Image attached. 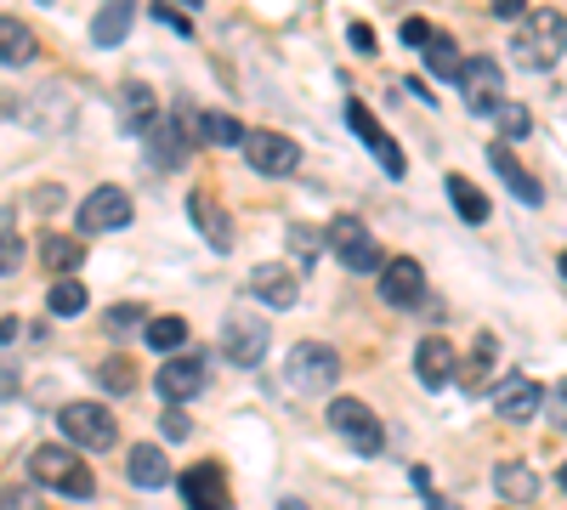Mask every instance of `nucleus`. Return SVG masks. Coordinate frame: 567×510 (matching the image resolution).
<instances>
[{
    "label": "nucleus",
    "mask_w": 567,
    "mask_h": 510,
    "mask_svg": "<svg viewBox=\"0 0 567 510\" xmlns=\"http://www.w3.org/2000/svg\"><path fill=\"white\" fill-rule=\"evenodd\" d=\"M29 477L52 493H69V499H91V488H97L91 459H80V448H69V443H40L29 454Z\"/></svg>",
    "instance_id": "obj_1"
},
{
    "label": "nucleus",
    "mask_w": 567,
    "mask_h": 510,
    "mask_svg": "<svg viewBox=\"0 0 567 510\" xmlns=\"http://www.w3.org/2000/svg\"><path fill=\"white\" fill-rule=\"evenodd\" d=\"M511 52H516L523 69H550L567 52V18L550 12V7L528 12L523 23H516V34H511Z\"/></svg>",
    "instance_id": "obj_2"
},
{
    "label": "nucleus",
    "mask_w": 567,
    "mask_h": 510,
    "mask_svg": "<svg viewBox=\"0 0 567 510\" xmlns=\"http://www.w3.org/2000/svg\"><path fill=\"white\" fill-rule=\"evenodd\" d=\"M58 426H63L69 448H85V454H103V448H114V437H120L114 414H109L103 403H69V408L58 414Z\"/></svg>",
    "instance_id": "obj_3"
},
{
    "label": "nucleus",
    "mask_w": 567,
    "mask_h": 510,
    "mask_svg": "<svg viewBox=\"0 0 567 510\" xmlns=\"http://www.w3.org/2000/svg\"><path fill=\"white\" fill-rule=\"evenodd\" d=\"M329 431H336L352 454H381V420H374V408L369 403H358V397H336V403H329Z\"/></svg>",
    "instance_id": "obj_4"
},
{
    "label": "nucleus",
    "mask_w": 567,
    "mask_h": 510,
    "mask_svg": "<svg viewBox=\"0 0 567 510\" xmlns=\"http://www.w3.org/2000/svg\"><path fill=\"white\" fill-rule=\"evenodd\" d=\"M323 244H329V250L341 256V267H347V272H381V267H386L381 244L369 239V227H363L358 216H336V221H329Z\"/></svg>",
    "instance_id": "obj_5"
},
{
    "label": "nucleus",
    "mask_w": 567,
    "mask_h": 510,
    "mask_svg": "<svg viewBox=\"0 0 567 510\" xmlns=\"http://www.w3.org/2000/svg\"><path fill=\"white\" fill-rule=\"evenodd\" d=\"M454 80H460V97H465L471 114H499L505 108V74H499L494 58H465Z\"/></svg>",
    "instance_id": "obj_6"
},
{
    "label": "nucleus",
    "mask_w": 567,
    "mask_h": 510,
    "mask_svg": "<svg viewBox=\"0 0 567 510\" xmlns=\"http://www.w3.org/2000/svg\"><path fill=\"white\" fill-rule=\"evenodd\" d=\"M341 381V352L323 346V341H301L290 352V386L296 392H329Z\"/></svg>",
    "instance_id": "obj_7"
},
{
    "label": "nucleus",
    "mask_w": 567,
    "mask_h": 510,
    "mask_svg": "<svg viewBox=\"0 0 567 510\" xmlns=\"http://www.w3.org/2000/svg\"><path fill=\"white\" fill-rule=\"evenodd\" d=\"M221 352L239 363V368H256L267 357V323L256 312H227L221 323Z\"/></svg>",
    "instance_id": "obj_8"
},
{
    "label": "nucleus",
    "mask_w": 567,
    "mask_h": 510,
    "mask_svg": "<svg viewBox=\"0 0 567 510\" xmlns=\"http://www.w3.org/2000/svg\"><path fill=\"white\" fill-rule=\"evenodd\" d=\"M245 159H250L261 176H290V170L301 165V148H296L284 131H245Z\"/></svg>",
    "instance_id": "obj_9"
},
{
    "label": "nucleus",
    "mask_w": 567,
    "mask_h": 510,
    "mask_svg": "<svg viewBox=\"0 0 567 510\" xmlns=\"http://www.w3.org/2000/svg\"><path fill=\"white\" fill-rule=\"evenodd\" d=\"M131 221V194L125 188H91V199L80 205V233H120Z\"/></svg>",
    "instance_id": "obj_10"
},
{
    "label": "nucleus",
    "mask_w": 567,
    "mask_h": 510,
    "mask_svg": "<svg viewBox=\"0 0 567 510\" xmlns=\"http://www.w3.org/2000/svg\"><path fill=\"white\" fill-rule=\"evenodd\" d=\"M347 119H352V131L363 136V148L374 154V165H381L386 176H403V170H409V159H403V148L392 143V136H386V125H381V119H374V114H369L363 103H347Z\"/></svg>",
    "instance_id": "obj_11"
},
{
    "label": "nucleus",
    "mask_w": 567,
    "mask_h": 510,
    "mask_svg": "<svg viewBox=\"0 0 567 510\" xmlns=\"http://www.w3.org/2000/svg\"><path fill=\"white\" fill-rule=\"evenodd\" d=\"M420 295H425L420 261L414 256H386V267H381V301L386 306H414Z\"/></svg>",
    "instance_id": "obj_12"
},
{
    "label": "nucleus",
    "mask_w": 567,
    "mask_h": 510,
    "mask_svg": "<svg viewBox=\"0 0 567 510\" xmlns=\"http://www.w3.org/2000/svg\"><path fill=\"white\" fill-rule=\"evenodd\" d=\"M187 510H227V471L221 466H194L182 477Z\"/></svg>",
    "instance_id": "obj_13"
},
{
    "label": "nucleus",
    "mask_w": 567,
    "mask_h": 510,
    "mask_svg": "<svg viewBox=\"0 0 567 510\" xmlns=\"http://www.w3.org/2000/svg\"><path fill=\"white\" fill-rule=\"evenodd\" d=\"M454 368H460V357H454V346L443 341V335H425L420 341V352H414V375H420V386H449L454 381Z\"/></svg>",
    "instance_id": "obj_14"
},
{
    "label": "nucleus",
    "mask_w": 567,
    "mask_h": 510,
    "mask_svg": "<svg viewBox=\"0 0 567 510\" xmlns=\"http://www.w3.org/2000/svg\"><path fill=\"white\" fill-rule=\"evenodd\" d=\"M488 165L499 170V181H505V188L523 199V205H545V188L534 181V170H523V159L511 154V143H494V148H488Z\"/></svg>",
    "instance_id": "obj_15"
},
{
    "label": "nucleus",
    "mask_w": 567,
    "mask_h": 510,
    "mask_svg": "<svg viewBox=\"0 0 567 510\" xmlns=\"http://www.w3.org/2000/svg\"><path fill=\"white\" fill-rule=\"evenodd\" d=\"M187 210H194V227L205 233V244H210V250H233V221H227V210L216 205V194H210V188H194Z\"/></svg>",
    "instance_id": "obj_16"
},
{
    "label": "nucleus",
    "mask_w": 567,
    "mask_h": 510,
    "mask_svg": "<svg viewBox=\"0 0 567 510\" xmlns=\"http://www.w3.org/2000/svg\"><path fill=\"white\" fill-rule=\"evenodd\" d=\"M250 295H256L261 306L284 312V306H296L301 284H296V272H290V267H256V272H250Z\"/></svg>",
    "instance_id": "obj_17"
},
{
    "label": "nucleus",
    "mask_w": 567,
    "mask_h": 510,
    "mask_svg": "<svg viewBox=\"0 0 567 510\" xmlns=\"http://www.w3.org/2000/svg\"><path fill=\"white\" fill-rule=\"evenodd\" d=\"M142 136H148V159H154L159 170H176V165L187 159V131H182V119H154Z\"/></svg>",
    "instance_id": "obj_18"
},
{
    "label": "nucleus",
    "mask_w": 567,
    "mask_h": 510,
    "mask_svg": "<svg viewBox=\"0 0 567 510\" xmlns=\"http://www.w3.org/2000/svg\"><path fill=\"white\" fill-rule=\"evenodd\" d=\"M159 392H165L171 403L199 397V392H205V363H199V357H171V363L159 368Z\"/></svg>",
    "instance_id": "obj_19"
},
{
    "label": "nucleus",
    "mask_w": 567,
    "mask_h": 510,
    "mask_svg": "<svg viewBox=\"0 0 567 510\" xmlns=\"http://www.w3.org/2000/svg\"><path fill=\"white\" fill-rule=\"evenodd\" d=\"M539 408H545V392H539L528 375H511V381L499 386V414H505V420L523 426V420H534Z\"/></svg>",
    "instance_id": "obj_20"
},
{
    "label": "nucleus",
    "mask_w": 567,
    "mask_h": 510,
    "mask_svg": "<svg viewBox=\"0 0 567 510\" xmlns=\"http://www.w3.org/2000/svg\"><path fill=\"white\" fill-rule=\"evenodd\" d=\"M125 477H131L136 488H165V482H171V459H165V448H154V443L131 448V459H125Z\"/></svg>",
    "instance_id": "obj_21"
},
{
    "label": "nucleus",
    "mask_w": 567,
    "mask_h": 510,
    "mask_svg": "<svg viewBox=\"0 0 567 510\" xmlns=\"http://www.w3.org/2000/svg\"><path fill=\"white\" fill-rule=\"evenodd\" d=\"M34 52H40L34 29H29L23 18H0V63L23 69V63H34Z\"/></svg>",
    "instance_id": "obj_22"
},
{
    "label": "nucleus",
    "mask_w": 567,
    "mask_h": 510,
    "mask_svg": "<svg viewBox=\"0 0 567 510\" xmlns=\"http://www.w3.org/2000/svg\"><path fill=\"white\" fill-rule=\"evenodd\" d=\"M494 488H499L511 504H534V493H539V477L523 466V459H499V466H494Z\"/></svg>",
    "instance_id": "obj_23"
},
{
    "label": "nucleus",
    "mask_w": 567,
    "mask_h": 510,
    "mask_svg": "<svg viewBox=\"0 0 567 510\" xmlns=\"http://www.w3.org/2000/svg\"><path fill=\"white\" fill-rule=\"evenodd\" d=\"M494 357H499V341L483 330V335H477V346H471V357L460 363V386H465V392H483V386H488V375H494Z\"/></svg>",
    "instance_id": "obj_24"
},
{
    "label": "nucleus",
    "mask_w": 567,
    "mask_h": 510,
    "mask_svg": "<svg viewBox=\"0 0 567 510\" xmlns=\"http://www.w3.org/2000/svg\"><path fill=\"white\" fill-rule=\"evenodd\" d=\"M154 91L148 85H120V125L125 131H148L154 125Z\"/></svg>",
    "instance_id": "obj_25"
},
{
    "label": "nucleus",
    "mask_w": 567,
    "mask_h": 510,
    "mask_svg": "<svg viewBox=\"0 0 567 510\" xmlns=\"http://www.w3.org/2000/svg\"><path fill=\"white\" fill-rule=\"evenodd\" d=\"M443 188H449L454 210H460V216H465L471 227H483V221H488V199H483V188H477V181H471V176H449Z\"/></svg>",
    "instance_id": "obj_26"
},
{
    "label": "nucleus",
    "mask_w": 567,
    "mask_h": 510,
    "mask_svg": "<svg viewBox=\"0 0 567 510\" xmlns=\"http://www.w3.org/2000/svg\"><path fill=\"white\" fill-rule=\"evenodd\" d=\"M80 256H85V244L69 239V233H45V239H40V261H45V272H74Z\"/></svg>",
    "instance_id": "obj_27"
},
{
    "label": "nucleus",
    "mask_w": 567,
    "mask_h": 510,
    "mask_svg": "<svg viewBox=\"0 0 567 510\" xmlns=\"http://www.w3.org/2000/svg\"><path fill=\"white\" fill-rule=\"evenodd\" d=\"M460 45H454V34H443V29H432V40H425V69H432L437 80H454L460 74Z\"/></svg>",
    "instance_id": "obj_28"
},
{
    "label": "nucleus",
    "mask_w": 567,
    "mask_h": 510,
    "mask_svg": "<svg viewBox=\"0 0 567 510\" xmlns=\"http://www.w3.org/2000/svg\"><path fill=\"white\" fill-rule=\"evenodd\" d=\"M194 125H199L205 143H216V148H245V125L233 114H194Z\"/></svg>",
    "instance_id": "obj_29"
},
{
    "label": "nucleus",
    "mask_w": 567,
    "mask_h": 510,
    "mask_svg": "<svg viewBox=\"0 0 567 510\" xmlns=\"http://www.w3.org/2000/svg\"><path fill=\"white\" fill-rule=\"evenodd\" d=\"M131 18H136V7H103L97 18H91V40H97V45H120Z\"/></svg>",
    "instance_id": "obj_30"
},
{
    "label": "nucleus",
    "mask_w": 567,
    "mask_h": 510,
    "mask_svg": "<svg viewBox=\"0 0 567 510\" xmlns=\"http://www.w3.org/2000/svg\"><path fill=\"white\" fill-rule=\"evenodd\" d=\"M142 335H148L154 352H176V346H187V323H182V318H154Z\"/></svg>",
    "instance_id": "obj_31"
},
{
    "label": "nucleus",
    "mask_w": 567,
    "mask_h": 510,
    "mask_svg": "<svg viewBox=\"0 0 567 510\" xmlns=\"http://www.w3.org/2000/svg\"><path fill=\"white\" fill-rule=\"evenodd\" d=\"M97 381H103V392L125 397V392H136V363H131V357H109V363L97 368Z\"/></svg>",
    "instance_id": "obj_32"
},
{
    "label": "nucleus",
    "mask_w": 567,
    "mask_h": 510,
    "mask_svg": "<svg viewBox=\"0 0 567 510\" xmlns=\"http://www.w3.org/2000/svg\"><path fill=\"white\" fill-rule=\"evenodd\" d=\"M45 306H52L58 318H74V312L85 306V284H80V278H58L52 295H45Z\"/></svg>",
    "instance_id": "obj_33"
},
{
    "label": "nucleus",
    "mask_w": 567,
    "mask_h": 510,
    "mask_svg": "<svg viewBox=\"0 0 567 510\" xmlns=\"http://www.w3.org/2000/svg\"><path fill=\"white\" fill-rule=\"evenodd\" d=\"M290 250H296L301 261H318V250H323V233H318V227H290Z\"/></svg>",
    "instance_id": "obj_34"
},
{
    "label": "nucleus",
    "mask_w": 567,
    "mask_h": 510,
    "mask_svg": "<svg viewBox=\"0 0 567 510\" xmlns=\"http://www.w3.org/2000/svg\"><path fill=\"white\" fill-rule=\"evenodd\" d=\"M0 510H45L34 488H0Z\"/></svg>",
    "instance_id": "obj_35"
},
{
    "label": "nucleus",
    "mask_w": 567,
    "mask_h": 510,
    "mask_svg": "<svg viewBox=\"0 0 567 510\" xmlns=\"http://www.w3.org/2000/svg\"><path fill=\"white\" fill-rule=\"evenodd\" d=\"M23 267V239L18 233H0V278H12Z\"/></svg>",
    "instance_id": "obj_36"
},
{
    "label": "nucleus",
    "mask_w": 567,
    "mask_h": 510,
    "mask_svg": "<svg viewBox=\"0 0 567 510\" xmlns=\"http://www.w3.org/2000/svg\"><path fill=\"white\" fill-rule=\"evenodd\" d=\"M136 323H142V306H109V330L114 335H131Z\"/></svg>",
    "instance_id": "obj_37"
},
{
    "label": "nucleus",
    "mask_w": 567,
    "mask_h": 510,
    "mask_svg": "<svg viewBox=\"0 0 567 510\" xmlns=\"http://www.w3.org/2000/svg\"><path fill=\"white\" fill-rule=\"evenodd\" d=\"M499 119H505V136H528V125H534V119H528V108H516V103H505V108H499Z\"/></svg>",
    "instance_id": "obj_38"
},
{
    "label": "nucleus",
    "mask_w": 567,
    "mask_h": 510,
    "mask_svg": "<svg viewBox=\"0 0 567 510\" xmlns=\"http://www.w3.org/2000/svg\"><path fill=\"white\" fill-rule=\"evenodd\" d=\"M154 18H159L165 29H176V34H194V18H187V12H176V7H154Z\"/></svg>",
    "instance_id": "obj_39"
},
{
    "label": "nucleus",
    "mask_w": 567,
    "mask_h": 510,
    "mask_svg": "<svg viewBox=\"0 0 567 510\" xmlns=\"http://www.w3.org/2000/svg\"><path fill=\"white\" fill-rule=\"evenodd\" d=\"M403 45H425V40H432V23H425V18H403Z\"/></svg>",
    "instance_id": "obj_40"
},
{
    "label": "nucleus",
    "mask_w": 567,
    "mask_h": 510,
    "mask_svg": "<svg viewBox=\"0 0 567 510\" xmlns=\"http://www.w3.org/2000/svg\"><path fill=\"white\" fill-rule=\"evenodd\" d=\"M550 420L567 431V381H556V392H550Z\"/></svg>",
    "instance_id": "obj_41"
},
{
    "label": "nucleus",
    "mask_w": 567,
    "mask_h": 510,
    "mask_svg": "<svg viewBox=\"0 0 567 510\" xmlns=\"http://www.w3.org/2000/svg\"><path fill=\"white\" fill-rule=\"evenodd\" d=\"M187 431H194V426H187V414H176V408H171V414H165V437H171V443H182Z\"/></svg>",
    "instance_id": "obj_42"
},
{
    "label": "nucleus",
    "mask_w": 567,
    "mask_h": 510,
    "mask_svg": "<svg viewBox=\"0 0 567 510\" xmlns=\"http://www.w3.org/2000/svg\"><path fill=\"white\" fill-rule=\"evenodd\" d=\"M352 45L369 58V52H374V29H369V23H352Z\"/></svg>",
    "instance_id": "obj_43"
},
{
    "label": "nucleus",
    "mask_w": 567,
    "mask_h": 510,
    "mask_svg": "<svg viewBox=\"0 0 567 510\" xmlns=\"http://www.w3.org/2000/svg\"><path fill=\"white\" fill-rule=\"evenodd\" d=\"M12 392H18V368L0 357V397H12Z\"/></svg>",
    "instance_id": "obj_44"
},
{
    "label": "nucleus",
    "mask_w": 567,
    "mask_h": 510,
    "mask_svg": "<svg viewBox=\"0 0 567 510\" xmlns=\"http://www.w3.org/2000/svg\"><path fill=\"white\" fill-rule=\"evenodd\" d=\"M12 335H18V318H0V346H7Z\"/></svg>",
    "instance_id": "obj_45"
},
{
    "label": "nucleus",
    "mask_w": 567,
    "mask_h": 510,
    "mask_svg": "<svg viewBox=\"0 0 567 510\" xmlns=\"http://www.w3.org/2000/svg\"><path fill=\"white\" fill-rule=\"evenodd\" d=\"M432 510H460V504H449V499H432Z\"/></svg>",
    "instance_id": "obj_46"
},
{
    "label": "nucleus",
    "mask_w": 567,
    "mask_h": 510,
    "mask_svg": "<svg viewBox=\"0 0 567 510\" xmlns=\"http://www.w3.org/2000/svg\"><path fill=\"white\" fill-rule=\"evenodd\" d=\"M561 278H567V250H561Z\"/></svg>",
    "instance_id": "obj_47"
},
{
    "label": "nucleus",
    "mask_w": 567,
    "mask_h": 510,
    "mask_svg": "<svg viewBox=\"0 0 567 510\" xmlns=\"http://www.w3.org/2000/svg\"><path fill=\"white\" fill-rule=\"evenodd\" d=\"M561 493H567V466H561Z\"/></svg>",
    "instance_id": "obj_48"
},
{
    "label": "nucleus",
    "mask_w": 567,
    "mask_h": 510,
    "mask_svg": "<svg viewBox=\"0 0 567 510\" xmlns=\"http://www.w3.org/2000/svg\"><path fill=\"white\" fill-rule=\"evenodd\" d=\"M284 510H301V504H296V499H290V504H284Z\"/></svg>",
    "instance_id": "obj_49"
}]
</instances>
